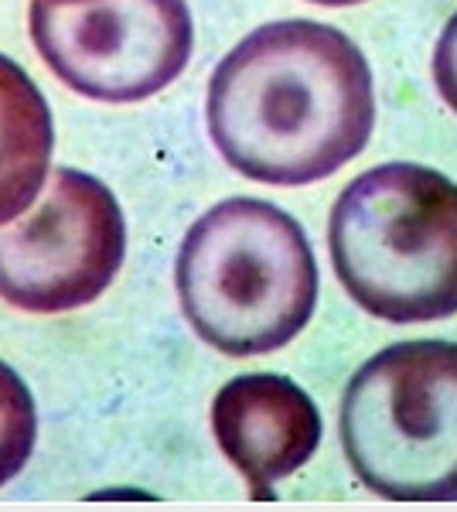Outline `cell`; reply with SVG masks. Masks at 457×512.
Listing matches in <instances>:
<instances>
[{"mask_svg":"<svg viewBox=\"0 0 457 512\" xmlns=\"http://www.w3.org/2000/svg\"><path fill=\"white\" fill-rule=\"evenodd\" d=\"M205 120L229 168L260 185H314L359 158L376 127L362 48L321 21H273L209 79Z\"/></svg>","mask_w":457,"mask_h":512,"instance_id":"cell-1","label":"cell"},{"mask_svg":"<svg viewBox=\"0 0 457 512\" xmlns=\"http://www.w3.org/2000/svg\"><path fill=\"white\" fill-rule=\"evenodd\" d=\"M174 284L195 335L246 359L304 332L318 304V263L294 216L263 198H226L181 239Z\"/></svg>","mask_w":457,"mask_h":512,"instance_id":"cell-2","label":"cell"},{"mask_svg":"<svg viewBox=\"0 0 457 512\" xmlns=\"http://www.w3.org/2000/svg\"><path fill=\"white\" fill-rule=\"evenodd\" d=\"M331 267L345 294L389 325L457 315V185L410 161L379 164L338 195Z\"/></svg>","mask_w":457,"mask_h":512,"instance_id":"cell-3","label":"cell"},{"mask_svg":"<svg viewBox=\"0 0 457 512\" xmlns=\"http://www.w3.org/2000/svg\"><path fill=\"white\" fill-rule=\"evenodd\" d=\"M342 448L389 502H457V342L389 345L342 396Z\"/></svg>","mask_w":457,"mask_h":512,"instance_id":"cell-4","label":"cell"},{"mask_svg":"<svg viewBox=\"0 0 457 512\" xmlns=\"http://www.w3.org/2000/svg\"><path fill=\"white\" fill-rule=\"evenodd\" d=\"M127 256L120 202L76 168L48 171L35 202L0 226V301L28 315L93 304Z\"/></svg>","mask_w":457,"mask_h":512,"instance_id":"cell-5","label":"cell"},{"mask_svg":"<svg viewBox=\"0 0 457 512\" xmlns=\"http://www.w3.org/2000/svg\"><path fill=\"white\" fill-rule=\"evenodd\" d=\"M41 62L96 103H144L185 72L195 45L185 0H31Z\"/></svg>","mask_w":457,"mask_h":512,"instance_id":"cell-6","label":"cell"},{"mask_svg":"<svg viewBox=\"0 0 457 512\" xmlns=\"http://www.w3.org/2000/svg\"><path fill=\"white\" fill-rule=\"evenodd\" d=\"M212 434L253 499H273V485L314 458L321 414L294 379L277 373L236 376L215 393Z\"/></svg>","mask_w":457,"mask_h":512,"instance_id":"cell-7","label":"cell"},{"mask_svg":"<svg viewBox=\"0 0 457 512\" xmlns=\"http://www.w3.org/2000/svg\"><path fill=\"white\" fill-rule=\"evenodd\" d=\"M52 151L48 99L18 62L0 55V226L38 198L52 171Z\"/></svg>","mask_w":457,"mask_h":512,"instance_id":"cell-8","label":"cell"},{"mask_svg":"<svg viewBox=\"0 0 457 512\" xmlns=\"http://www.w3.org/2000/svg\"><path fill=\"white\" fill-rule=\"evenodd\" d=\"M35 437V396L7 362H0V489L24 472L31 451H35Z\"/></svg>","mask_w":457,"mask_h":512,"instance_id":"cell-9","label":"cell"},{"mask_svg":"<svg viewBox=\"0 0 457 512\" xmlns=\"http://www.w3.org/2000/svg\"><path fill=\"white\" fill-rule=\"evenodd\" d=\"M434 82L444 103L457 113V14L440 31V41L434 48Z\"/></svg>","mask_w":457,"mask_h":512,"instance_id":"cell-10","label":"cell"},{"mask_svg":"<svg viewBox=\"0 0 457 512\" xmlns=\"http://www.w3.org/2000/svg\"><path fill=\"white\" fill-rule=\"evenodd\" d=\"M311 4H321V7H352V4H365V0H311Z\"/></svg>","mask_w":457,"mask_h":512,"instance_id":"cell-11","label":"cell"}]
</instances>
